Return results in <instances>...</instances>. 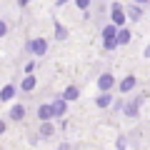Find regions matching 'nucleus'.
<instances>
[{
    "instance_id": "nucleus-1",
    "label": "nucleus",
    "mask_w": 150,
    "mask_h": 150,
    "mask_svg": "<svg viewBox=\"0 0 150 150\" xmlns=\"http://www.w3.org/2000/svg\"><path fill=\"white\" fill-rule=\"evenodd\" d=\"M30 48H33V53L43 55L45 50H48V45H45V40H33V43H30Z\"/></svg>"
},
{
    "instance_id": "nucleus-2",
    "label": "nucleus",
    "mask_w": 150,
    "mask_h": 150,
    "mask_svg": "<svg viewBox=\"0 0 150 150\" xmlns=\"http://www.w3.org/2000/svg\"><path fill=\"white\" fill-rule=\"evenodd\" d=\"M98 85H100V90H110V88H112V75L105 73L100 80H98Z\"/></svg>"
},
{
    "instance_id": "nucleus-3",
    "label": "nucleus",
    "mask_w": 150,
    "mask_h": 150,
    "mask_svg": "<svg viewBox=\"0 0 150 150\" xmlns=\"http://www.w3.org/2000/svg\"><path fill=\"white\" fill-rule=\"evenodd\" d=\"M13 95H15V88H13V85H5V88H3V93H0V100H10Z\"/></svg>"
},
{
    "instance_id": "nucleus-4",
    "label": "nucleus",
    "mask_w": 150,
    "mask_h": 150,
    "mask_svg": "<svg viewBox=\"0 0 150 150\" xmlns=\"http://www.w3.org/2000/svg\"><path fill=\"white\" fill-rule=\"evenodd\" d=\"M118 33H120V35H115V43L125 45V43H128V40H130V33H128V30H118Z\"/></svg>"
},
{
    "instance_id": "nucleus-5",
    "label": "nucleus",
    "mask_w": 150,
    "mask_h": 150,
    "mask_svg": "<svg viewBox=\"0 0 150 150\" xmlns=\"http://www.w3.org/2000/svg\"><path fill=\"white\" fill-rule=\"evenodd\" d=\"M23 115H25V110H23V105H15V108L10 110V118H13V120H20Z\"/></svg>"
},
{
    "instance_id": "nucleus-6",
    "label": "nucleus",
    "mask_w": 150,
    "mask_h": 150,
    "mask_svg": "<svg viewBox=\"0 0 150 150\" xmlns=\"http://www.w3.org/2000/svg\"><path fill=\"white\" fill-rule=\"evenodd\" d=\"M38 115H40V118H43V120H48L50 115H53V108H50V105H43V108H40V110H38Z\"/></svg>"
},
{
    "instance_id": "nucleus-7",
    "label": "nucleus",
    "mask_w": 150,
    "mask_h": 150,
    "mask_svg": "<svg viewBox=\"0 0 150 150\" xmlns=\"http://www.w3.org/2000/svg\"><path fill=\"white\" fill-rule=\"evenodd\" d=\"M103 35H105V40H115V35H118V30H115L112 25H108L105 30H103Z\"/></svg>"
},
{
    "instance_id": "nucleus-8",
    "label": "nucleus",
    "mask_w": 150,
    "mask_h": 150,
    "mask_svg": "<svg viewBox=\"0 0 150 150\" xmlns=\"http://www.w3.org/2000/svg\"><path fill=\"white\" fill-rule=\"evenodd\" d=\"M98 105H100V108H105V105H110V93H108V90H103V95L98 98Z\"/></svg>"
},
{
    "instance_id": "nucleus-9",
    "label": "nucleus",
    "mask_w": 150,
    "mask_h": 150,
    "mask_svg": "<svg viewBox=\"0 0 150 150\" xmlns=\"http://www.w3.org/2000/svg\"><path fill=\"white\" fill-rule=\"evenodd\" d=\"M133 85H135V78H125V80L120 83V90H123V93H128Z\"/></svg>"
},
{
    "instance_id": "nucleus-10",
    "label": "nucleus",
    "mask_w": 150,
    "mask_h": 150,
    "mask_svg": "<svg viewBox=\"0 0 150 150\" xmlns=\"http://www.w3.org/2000/svg\"><path fill=\"white\" fill-rule=\"evenodd\" d=\"M50 108H53V115H63V112H65V103L63 100H58L55 105H50Z\"/></svg>"
},
{
    "instance_id": "nucleus-11",
    "label": "nucleus",
    "mask_w": 150,
    "mask_h": 150,
    "mask_svg": "<svg viewBox=\"0 0 150 150\" xmlns=\"http://www.w3.org/2000/svg\"><path fill=\"white\" fill-rule=\"evenodd\" d=\"M63 98L65 100H75V98H78V88H68V90L63 93Z\"/></svg>"
},
{
    "instance_id": "nucleus-12",
    "label": "nucleus",
    "mask_w": 150,
    "mask_h": 150,
    "mask_svg": "<svg viewBox=\"0 0 150 150\" xmlns=\"http://www.w3.org/2000/svg\"><path fill=\"white\" fill-rule=\"evenodd\" d=\"M112 20H115V25H120V23L125 20V15L120 13V8H118V5H115V13H112Z\"/></svg>"
},
{
    "instance_id": "nucleus-13",
    "label": "nucleus",
    "mask_w": 150,
    "mask_h": 150,
    "mask_svg": "<svg viewBox=\"0 0 150 150\" xmlns=\"http://www.w3.org/2000/svg\"><path fill=\"white\" fill-rule=\"evenodd\" d=\"M33 88H35V78H25V80H23V90H33Z\"/></svg>"
},
{
    "instance_id": "nucleus-14",
    "label": "nucleus",
    "mask_w": 150,
    "mask_h": 150,
    "mask_svg": "<svg viewBox=\"0 0 150 150\" xmlns=\"http://www.w3.org/2000/svg\"><path fill=\"white\" fill-rule=\"evenodd\" d=\"M53 133H55V130H53V125H43V130H40V135H43V138H50Z\"/></svg>"
},
{
    "instance_id": "nucleus-15",
    "label": "nucleus",
    "mask_w": 150,
    "mask_h": 150,
    "mask_svg": "<svg viewBox=\"0 0 150 150\" xmlns=\"http://www.w3.org/2000/svg\"><path fill=\"white\" fill-rule=\"evenodd\" d=\"M140 13H143L140 8H130V15H133V18H140Z\"/></svg>"
},
{
    "instance_id": "nucleus-16",
    "label": "nucleus",
    "mask_w": 150,
    "mask_h": 150,
    "mask_svg": "<svg viewBox=\"0 0 150 150\" xmlns=\"http://www.w3.org/2000/svg\"><path fill=\"white\" fill-rule=\"evenodd\" d=\"M88 5H90V0H78V8H83V10H85Z\"/></svg>"
},
{
    "instance_id": "nucleus-17",
    "label": "nucleus",
    "mask_w": 150,
    "mask_h": 150,
    "mask_svg": "<svg viewBox=\"0 0 150 150\" xmlns=\"http://www.w3.org/2000/svg\"><path fill=\"white\" fill-rule=\"evenodd\" d=\"M5 30H8V28H5V23H0V38L5 35Z\"/></svg>"
},
{
    "instance_id": "nucleus-18",
    "label": "nucleus",
    "mask_w": 150,
    "mask_h": 150,
    "mask_svg": "<svg viewBox=\"0 0 150 150\" xmlns=\"http://www.w3.org/2000/svg\"><path fill=\"white\" fill-rule=\"evenodd\" d=\"M18 3H20V5H28V0H18Z\"/></svg>"
},
{
    "instance_id": "nucleus-19",
    "label": "nucleus",
    "mask_w": 150,
    "mask_h": 150,
    "mask_svg": "<svg viewBox=\"0 0 150 150\" xmlns=\"http://www.w3.org/2000/svg\"><path fill=\"white\" fill-rule=\"evenodd\" d=\"M3 130H5V123H0V133H3Z\"/></svg>"
},
{
    "instance_id": "nucleus-20",
    "label": "nucleus",
    "mask_w": 150,
    "mask_h": 150,
    "mask_svg": "<svg viewBox=\"0 0 150 150\" xmlns=\"http://www.w3.org/2000/svg\"><path fill=\"white\" fill-rule=\"evenodd\" d=\"M140 3H148V0H140Z\"/></svg>"
}]
</instances>
